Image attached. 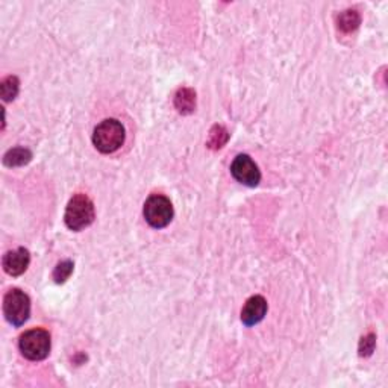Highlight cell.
Wrapping results in <instances>:
<instances>
[{"mask_svg":"<svg viewBox=\"0 0 388 388\" xmlns=\"http://www.w3.org/2000/svg\"><path fill=\"white\" fill-rule=\"evenodd\" d=\"M18 90H20V81H18L17 76H8L0 84V94H2V99L5 102H11L14 101Z\"/></svg>","mask_w":388,"mask_h":388,"instance_id":"obj_12","label":"cell"},{"mask_svg":"<svg viewBox=\"0 0 388 388\" xmlns=\"http://www.w3.org/2000/svg\"><path fill=\"white\" fill-rule=\"evenodd\" d=\"M375 347H376V335L370 332L361 338L360 346H358V352H360V356L367 358L375 352Z\"/></svg>","mask_w":388,"mask_h":388,"instance_id":"obj_15","label":"cell"},{"mask_svg":"<svg viewBox=\"0 0 388 388\" xmlns=\"http://www.w3.org/2000/svg\"><path fill=\"white\" fill-rule=\"evenodd\" d=\"M73 269H75V264L73 261L70 259H65V261H61L60 264H58L53 270V279L56 284H64L67 279L70 278V275L73 273Z\"/></svg>","mask_w":388,"mask_h":388,"instance_id":"obj_14","label":"cell"},{"mask_svg":"<svg viewBox=\"0 0 388 388\" xmlns=\"http://www.w3.org/2000/svg\"><path fill=\"white\" fill-rule=\"evenodd\" d=\"M229 140V134L228 131L223 128V126L220 124H216L214 128H212L209 131V137H208V141H207V146L209 149L212 150H219L221 149L223 146H225Z\"/></svg>","mask_w":388,"mask_h":388,"instance_id":"obj_13","label":"cell"},{"mask_svg":"<svg viewBox=\"0 0 388 388\" xmlns=\"http://www.w3.org/2000/svg\"><path fill=\"white\" fill-rule=\"evenodd\" d=\"M174 108L179 114L188 115L196 110V91L193 89H181L174 96Z\"/></svg>","mask_w":388,"mask_h":388,"instance_id":"obj_9","label":"cell"},{"mask_svg":"<svg viewBox=\"0 0 388 388\" xmlns=\"http://www.w3.org/2000/svg\"><path fill=\"white\" fill-rule=\"evenodd\" d=\"M31 263V254L25 247H18L15 250H9L5 254L2 264L4 270L9 276H20L29 267Z\"/></svg>","mask_w":388,"mask_h":388,"instance_id":"obj_7","label":"cell"},{"mask_svg":"<svg viewBox=\"0 0 388 388\" xmlns=\"http://www.w3.org/2000/svg\"><path fill=\"white\" fill-rule=\"evenodd\" d=\"M126 138L124 126L115 119H106L96 126L93 132L94 148L102 153L117 152Z\"/></svg>","mask_w":388,"mask_h":388,"instance_id":"obj_2","label":"cell"},{"mask_svg":"<svg viewBox=\"0 0 388 388\" xmlns=\"http://www.w3.org/2000/svg\"><path fill=\"white\" fill-rule=\"evenodd\" d=\"M143 214L146 221L155 229H162L173 220V205L169 198L162 194H152V196L144 202Z\"/></svg>","mask_w":388,"mask_h":388,"instance_id":"obj_5","label":"cell"},{"mask_svg":"<svg viewBox=\"0 0 388 388\" xmlns=\"http://www.w3.org/2000/svg\"><path fill=\"white\" fill-rule=\"evenodd\" d=\"M231 173L235 181L246 187H257L261 181V172L249 155H238L232 162Z\"/></svg>","mask_w":388,"mask_h":388,"instance_id":"obj_6","label":"cell"},{"mask_svg":"<svg viewBox=\"0 0 388 388\" xmlns=\"http://www.w3.org/2000/svg\"><path fill=\"white\" fill-rule=\"evenodd\" d=\"M361 25V15L356 9H346V11L340 13L337 17V27L338 31L344 34H351L356 31Z\"/></svg>","mask_w":388,"mask_h":388,"instance_id":"obj_10","label":"cell"},{"mask_svg":"<svg viewBox=\"0 0 388 388\" xmlns=\"http://www.w3.org/2000/svg\"><path fill=\"white\" fill-rule=\"evenodd\" d=\"M96 219L94 203L86 196V194L77 193L67 203V208L64 212V221L69 229L72 231H84L89 228Z\"/></svg>","mask_w":388,"mask_h":388,"instance_id":"obj_1","label":"cell"},{"mask_svg":"<svg viewBox=\"0 0 388 388\" xmlns=\"http://www.w3.org/2000/svg\"><path fill=\"white\" fill-rule=\"evenodd\" d=\"M32 161V152L26 148L9 149L4 155V164L6 167H23Z\"/></svg>","mask_w":388,"mask_h":388,"instance_id":"obj_11","label":"cell"},{"mask_svg":"<svg viewBox=\"0 0 388 388\" xmlns=\"http://www.w3.org/2000/svg\"><path fill=\"white\" fill-rule=\"evenodd\" d=\"M267 300L263 296H252L246 300L241 311V322L246 326H254L259 323L267 314Z\"/></svg>","mask_w":388,"mask_h":388,"instance_id":"obj_8","label":"cell"},{"mask_svg":"<svg viewBox=\"0 0 388 388\" xmlns=\"http://www.w3.org/2000/svg\"><path fill=\"white\" fill-rule=\"evenodd\" d=\"M4 314L13 326L25 325L31 316V299L22 290H9L4 297Z\"/></svg>","mask_w":388,"mask_h":388,"instance_id":"obj_4","label":"cell"},{"mask_svg":"<svg viewBox=\"0 0 388 388\" xmlns=\"http://www.w3.org/2000/svg\"><path fill=\"white\" fill-rule=\"evenodd\" d=\"M51 334L41 328L26 331L18 340L22 355L31 361L46 360L51 354Z\"/></svg>","mask_w":388,"mask_h":388,"instance_id":"obj_3","label":"cell"}]
</instances>
